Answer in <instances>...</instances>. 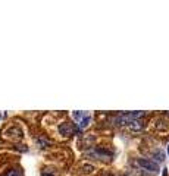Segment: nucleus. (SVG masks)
I'll return each mask as SVG.
<instances>
[{"mask_svg":"<svg viewBox=\"0 0 169 176\" xmlns=\"http://www.w3.org/2000/svg\"><path fill=\"white\" fill-rule=\"evenodd\" d=\"M137 165L140 166V167H143V169H146V170H151V172H158L159 170V166L155 162L148 160V159H138Z\"/></svg>","mask_w":169,"mask_h":176,"instance_id":"1","label":"nucleus"},{"mask_svg":"<svg viewBox=\"0 0 169 176\" xmlns=\"http://www.w3.org/2000/svg\"><path fill=\"white\" fill-rule=\"evenodd\" d=\"M59 132L62 135H72L74 134V128L69 123H60L59 125Z\"/></svg>","mask_w":169,"mask_h":176,"instance_id":"2","label":"nucleus"},{"mask_svg":"<svg viewBox=\"0 0 169 176\" xmlns=\"http://www.w3.org/2000/svg\"><path fill=\"white\" fill-rule=\"evenodd\" d=\"M128 126H129V128H131L132 131H140V129L143 128V123L138 121V119H134V121H129Z\"/></svg>","mask_w":169,"mask_h":176,"instance_id":"3","label":"nucleus"},{"mask_svg":"<svg viewBox=\"0 0 169 176\" xmlns=\"http://www.w3.org/2000/svg\"><path fill=\"white\" fill-rule=\"evenodd\" d=\"M90 121H91V118L88 116V115H85L81 121L78 122V126H79V129H84V128H87L88 126V123H90Z\"/></svg>","mask_w":169,"mask_h":176,"instance_id":"4","label":"nucleus"},{"mask_svg":"<svg viewBox=\"0 0 169 176\" xmlns=\"http://www.w3.org/2000/svg\"><path fill=\"white\" fill-rule=\"evenodd\" d=\"M72 116H74V119L75 121H81L84 116H85V113H82V112H72Z\"/></svg>","mask_w":169,"mask_h":176,"instance_id":"5","label":"nucleus"},{"mask_svg":"<svg viewBox=\"0 0 169 176\" xmlns=\"http://www.w3.org/2000/svg\"><path fill=\"white\" fill-rule=\"evenodd\" d=\"M155 157H156V160H159V162H163V160H165V154L162 153V151H156V153H155Z\"/></svg>","mask_w":169,"mask_h":176,"instance_id":"6","label":"nucleus"},{"mask_svg":"<svg viewBox=\"0 0 169 176\" xmlns=\"http://www.w3.org/2000/svg\"><path fill=\"white\" fill-rule=\"evenodd\" d=\"M5 176H21V173H19V170H16V169H12V170H9L8 173Z\"/></svg>","mask_w":169,"mask_h":176,"instance_id":"7","label":"nucleus"},{"mask_svg":"<svg viewBox=\"0 0 169 176\" xmlns=\"http://www.w3.org/2000/svg\"><path fill=\"white\" fill-rule=\"evenodd\" d=\"M82 169H84V172H85V173H91V172L94 170V167H93L91 165H85Z\"/></svg>","mask_w":169,"mask_h":176,"instance_id":"8","label":"nucleus"},{"mask_svg":"<svg viewBox=\"0 0 169 176\" xmlns=\"http://www.w3.org/2000/svg\"><path fill=\"white\" fill-rule=\"evenodd\" d=\"M41 176H55V175H53V173H50V172H44Z\"/></svg>","mask_w":169,"mask_h":176,"instance_id":"9","label":"nucleus"},{"mask_svg":"<svg viewBox=\"0 0 169 176\" xmlns=\"http://www.w3.org/2000/svg\"><path fill=\"white\" fill-rule=\"evenodd\" d=\"M168 154H169V145H168Z\"/></svg>","mask_w":169,"mask_h":176,"instance_id":"10","label":"nucleus"}]
</instances>
